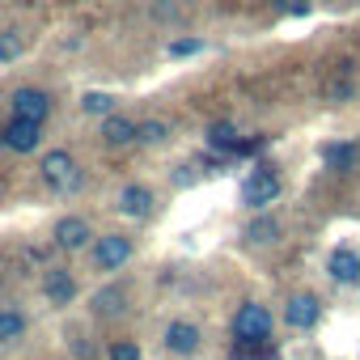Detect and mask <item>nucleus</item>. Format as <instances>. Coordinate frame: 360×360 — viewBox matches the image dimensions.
<instances>
[{
  "label": "nucleus",
  "mask_w": 360,
  "mask_h": 360,
  "mask_svg": "<svg viewBox=\"0 0 360 360\" xmlns=\"http://www.w3.org/2000/svg\"><path fill=\"white\" fill-rule=\"evenodd\" d=\"M280 233H284V225H280V217H271V212H255V221L242 229V238H246L250 246H276Z\"/></svg>",
  "instance_id": "2eb2a0df"
},
{
  "label": "nucleus",
  "mask_w": 360,
  "mask_h": 360,
  "mask_svg": "<svg viewBox=\"0 0 360 360\" xmlns=\"http://www.w3.org/2000/svg\"><path fill=\"white\" fill-rule=\"evenodd\" d=\"M106 360H144L136 339H110L106 343Z\"/></svg>",
  "instance_id": "4be33fe9"
},
{
  "label": "nucleus",
  "mask_w": 360,
  "mask_h": 360,
  "mask_svg": "<svg viewBox=\"0 0 360 360\" xmlns=\"http://www.w3.org/2000/svg\"><path fill=\"white\" fill-rule=\"evenodd\" d=\"M39 178H43V187L51 195H77L85 187V169L77 165V157L68 148H51L39 157Z\"/></svg>",
  "instance_id": "f257e3e1"
},
{
  "label": "nucleus",
  "mask_w": 360,
  "mask_h": 360,
  "mask_svg": "<svg viewBox=\"0 0 360 360\" xmlns=\"http://www.w3.org/2000/svg\"><path fill=\"white\" fill-rule=\"evenodd\" d=\"M43 297H47L56 309L72 305V301H77V276H72L68 267H51V271L43 276Z\"/></svg>",
  "instance_id": "f8f14e48"
},
{
  "label": "nucleus",
  "mask_w": 360,
  "mask_h": 360,
  "mask_svg": "<svg viewBox=\"0 0 360 360\" xmlns=\"http://www.w3.org/2000/svg\"><path fill=\"white\" fill-rule=\"evenodd\" d=\"M51 110H56V102H51V94H47L43 85H18V89L9 94V115H13V119L47 123Z\"/></svg>",
  "instance_id": "39448f33"
},
{
  "label": "nucleus",
  "mask_w": 360,
  "mask_h": 360,
  "mask_svg": "<svg viewBox=\"0 0 360 360\" xmlns=\"http://www.w3.org/2000/svg\"><path fill=\"white\" fill-rule=\"evenodd\" d=\"M280 195H284V183H280L276 165H259V169L246 178V187H242V208H250V212H267Z\"/></svg>",
  "instance_id": "20e7f679"
},
{
  "label": "nucleus",
  "mask_w": 360,
  "mask_h": 360,
  "mask_svg": "<svg viewBox=\"0 0 360 360\" xmlns=\"http://www.w3.org/2000/svg\"><path fill=\"white\" fill-rule=\"evenodd\" d=\"M165 51H169L174 60H183V56H200V51H204V39H200V34H191V39H174Z\"/></svg>",
  "instance_id": "393cba45"
},
{
  "label": "nucleus",
  "mask_w": 360,
  "mask_h": 360,
  "mask_svg": "<svg viewBox=\"0 0 360 360\" xmlns=\"http://www.w3.org/2000/svg\"><path fill=\"white\" fill-rule=\"evenodd\" d=\"M322 165L330 169V174H347V169H356V161H360V144L356 140H330V144H322Z\"/></svg>",
  "instance_id": "ddd939ff"
},
{
  "label": "nucleus",
  "mask_w": 360,
  "mask_h": 360,
  "mask_svg": "<svg viewBox=\"0 0 360 360\" xmlns=\"http://www.w3.org/2000/svg\"><path fill=\"white\" fill-rule=\"evenodd\" d=\"M161 343H165V352H169V356H195V352H200V343H204V330H200L191 318H174V322L165 326Z\"/></svg>",
  "instance_id": "1a4fd4ad"
},
{
  "label": "nucleus",
  "mask_w": 360,
  "mask_h": 360,
  "mask_svg": "<svg viewBox=\"0 0 360 360\" xmlns=\"http://www.w3.org/2000/svg\"><path fill=\"white\" fill-rule=\"evenodd\" d=\"M238 127L229 123V119H217V123H208V148H221V153H233L238 148Z\"/></svg>",
  "instance_id": "a211bd4d"
},
{
  "label": "nucleus",
  "mask_w": 360,
  "mask_h": 360,
  "mask_svg": "<svg viewBox=\"0 0 360 360\" xmlns=\"http://www.w3.org/2000/svg\"><path fill=\"white\" fill-rule=\"evenodd\" d=\"M89 242H94V229H89V221L77 217V212H68V217H60V221L51 225V246H60L64 255L89 250Z\"/></svg>",
  "instance_id": "0eeeda50"
},
{
  "label": "nucleus",
  "mask_w": 360,
  "mask_h": 360,
  "mask_svg": "<svg viewBox=\"0 0 360 360\" xmlns=\"http://www.w3.org/2000/svg\"><path fill=\"white\" fill-rule=\"evenodd\" d=\"M136 136H140V123H136L131 115L110 110V115L102 119V144H106V148H131Z\"/></svg>",
  "instance_id": "9b49d317"
},
{
  "label": "nucleus",
  "mask_w": 360,
  "mask_h": 360,
  "mask_svg": "<svg viewBox=\"0 0 360 360\" xmlns=\"http://www.w3.org/2000/svg\"><path fill=\"white\" fill-rule=\"evenodd\" d=\"M123 301H127V292H123L119 284H106L102 292H94V301H89V309L106 318V314H119V309H123Z\"/></svg>",
  "instance_id": "6ab92c4d"
},
{
  "label": "nucleus",
  "mask_w": 360,
  "mask_h": 360,
  "mask_svg": "<svg viewBox=\"0 0 360 360\" xmlns=\"http://www.w3.org/2000/svg\"><path fill=\"white\" fill-rule=\"evenodd\" d=\"M276 330V314L259 301H242L233 309V339L238 343H267Z\"/></svg>",
  "instance_id": "7ed1b4c3"
},
{
  "label": "nucleus",
  "mask_w": 360,
  "mask_h": 360,
  "mask_svg": "<svg viewBox=\"0 0 360 360\" xmlns=\"http://www.w3.org/2000/svg\"><path fill=\"white\" fill-rule=\"evenodd\" d=\"M26 314L22 309H13V305H0V347H13V343H22L26 339Z\"/></svg>",
  "instance_id": "dca6fc26"
},
{
  "label": "nucleus",
  "mask_w": 360,
  "mask_h": 360,
  "mask_svg": "<svg viewBox=\"0 0 360 360\" xmlns=\"http://www.w3.org/2000/svg\"><path fill=\"white\" fill-rule=\"evenodd\" d=\"M119 217H127V221H148L153 217V208H157V200H153V187H144V183H123L119 191H115V204H110Z\"/></svg>",
  "instance_id": "423d86ee"
},
{
  "label": "nucleus",
  "mask_w": 360,
  "mask_h": 360,
  "mask_svg": "<svg viewBox=\"0 0 360 360\" xmlns=\"http://www.w3.org/2000/svg\"><path fill=\"white\" fill-rule=\"evenodd\" d=\"M0 144L13 153H34V148H43V123H26V119L9 115V123L0 127Z\"/></svg>",
  "instance_id": "9d476101"
},
{
  "label": "nucleus",
  "mask_w": 360,
  "mask_h": 360,
  "mask_svg": "<svg viewBox=\"0 0 360 360\" xmlns=\"http://www.w3.org/2000/svg\"><path fill=\"white\" fill-rule=\"evenodd\" d=\"M284 326L288 330H314L318 322H322V301L314 297V292H292L288 301H284Z\"/></svg>",
  "instance_id": "6e6552de"
},
{
  "label": "nucleus",
  "mask_w": 360,
  "mask_h": 360,
  "mask_svg": "<svg viewBox=\"0 0 360 360\" xmlns=\"http://www.w3.org/2000/svg\"><path fill=\"white\" fill-rule=\"evenodd\" d=\"M326 276H330L335 284H356V280H360V255H356L352 246H335V250L326 255Z\"/></svg>",
  "instance_id": "4468645a"
},
{
  "label": "nucleus",
  "mask_w": 360,
  "mask_h": 360,
  "mask_svg": "<svg viewBox=\"0 0 360 360\" xmlns=\"http://www.w3.org/2000/svg\"><path fill=\"white\" fill-rule=\"evenodd\" d=\"M178 13H183V5H178V0H153V5H148V18L153 22H178Z\"/></svg>",
  "instance_id": "5701e85b"
},
{
  "label": "nucleus",
  "mask_w": 360,
  "mask_h": 360,
  "mask_svg": "<svg viewBox=\"0 0 360 360\" xmlns=\"http://www.w3.org/2000/svg\"><path fill=\"white\" fill-rule=\"evenodd\" d=\"M131 255H136V242L127 238V233H98L94 242H89V267H94V276H115V271H123L127 263H131Z\"/></svg>",
  "instance_id": "f03ea898"
},
{
  "label": "nucleus",
  "mask_w": 360,
  "mask_h": 360,
  "mask_svg": "<svg viewBox=\"0 0 360 360\" xmlns=\"http://www.w3.org/2000/svg\"><path fill=\"white\" fill-rule=\"evenodd\" d=\"M356 98V81H330L326 85V102L330 106H343V102H352Z\"/></svg>",
  "instance_id": "b1692460"
},
{
  "label": "nucleus",
  "mask_w": 360,
  "mask_h": 360,
  "mask_svg": "<svg viewBox=\"0 0 360 360\" xmlns=\"http://www.w3.org/2000/svg\"><path fill=\"white\" fill-rule=\"evenodd\" d=\"M191 183H195L191 165H178V174H174V187H191Z\"/></svg>",
  "instance_id": "bb28decb"
},
{
  "label": "nucleus",
  "mask_w": 360,
  "mask_h": 360,
  "mask_svg": "<svg viewBox=\"0 0 360 360\" xmlns=\"http://www.w3.org/2000/svg\"><path fill=\"white\" fill-rule=\"evenodd\" d=\"M165 140H169V123H165V119H144V123H140L136 144H144V148H161Z\"/></svg>",
  "instance_id": "412c9836"
},
{
  "label": "nucleus",
  "mask_w": 360,
  "mask_h": 360,
  "mask_svg": "<svg viewBox=\"0 0 360 360\" xmlns=\"http://www.w3.org/2000/svg\"><path fill=\"white\" fill-rule=\"evenodd\" d=\"M26 51V39L18 26H5L0 30V64H18V56Z\"/></svg>",
  "instance_id": "aec40b11"
},
{
  "label": "nucleus",
  "mask_w": 360,
  "mask_h": 360,
  "mask_svg": "<svg viewBox=\"0 0 360 360\" xmlns=\"http://www.w3.org/2000/svg\"><path fill=\"white\" fill-rule=\"evenodd\" d=\"M280 13H288V18H309L314 5H309V0H280Z\"/></svg>",
  "instance_id": "a878e982"
},
{
  "label": "nucleus",
  "mask_w": 360,
  "mask_h": 360,
  "mask_svg": "<svg viewBox=\"0 0 360 360\" xmlns=\"http://www.w3.org/2000/svg\"><path fill=\"white\" fill-rule=\"evenodd\" d=\"M110 110H119V98H115V94H106V89H89V94H81V115H98V119H106Z\"/></svg>",
  "instance_id": "f3484780"
},
{
  "label": "nucleus",
  "mask_w": 360,
  "mask_h": 360,
  "mask_svg": "<svg viewBox=\"0 0 360 360\" xmlns=\"http://www.w3.org/2000/svg\"><path fill=\"white\" fill-rule=\"evenodd\" d=\"M0 191H5V178H0Z\"/></svg>",
  "instance_id": "cd10ccee"
}]
</instances>
